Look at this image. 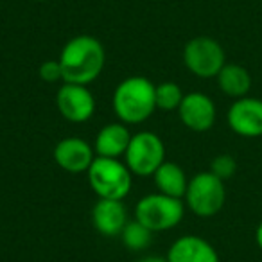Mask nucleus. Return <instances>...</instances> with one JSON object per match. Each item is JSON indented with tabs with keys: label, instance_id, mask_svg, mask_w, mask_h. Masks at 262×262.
Here are the masks:
<instances>
[{
	"label": "nucleus",
	"instance_id": "obj_18",
	"mask_svg": "<svg viewBox=\"0 0 262 262\" xmlns=\"http://www.w3.org/2000/svg\"><path fill=\"white\" fill-rule=\"evenodd\" d=\"M157 108L164 110V112H172V110H178L182 104L185 94L182 92V86L172 81H164V83L157 84Z\"/></svg>",
	"mask_w": 262,
	"mask_h": 262
},
{
	"label": "nucleus",
	"instance_id": "obj_19",
	"mask_svg": "<svg viewBox=\"0 0 262 262\" xmlns=\"http://www.w3.org/2000/svg\"><path fill=\"white\" fill-rule=\"evenodd\" d=\"M237 171V162L232 155H217L210 164V172L219 180H230Z\"/></svg>",
	"mask_w": 262,
	"mask_h": 262
},
{
	"label": "nucleus",
	"instance_id": "obj_1",
	"mask_svg": "<svg viewBox=\"0 0 262 262\" xmlns=\"http://www.w3.org/2000/svg\"><path fill=\"white\" fill-rule=\"evenodd\" d=\"M58 61L63 72V83L88 86L101 76L106 63V52L97 38L79 34L63 45Z\"/></svg>",
	"mask_w": 262,
	"mask_h": 262
},
{
	"label": "nucleus",
	"instance_id": "obj_4",
	"mask_svg": "<svg viewBox=\"0 0 262 262\" xmlns=\"http://www.w3.org/2000/svg\"><path fill=\"white\" fill-rule=\"evenodd\" d=\"M185 215V203L180 198L155 192L140 198L135 207V219L151 232H165L182 223Z\"/></svg>",
	"mask_w": 262,
	"mask_h": 262
},
{
	"label": "nucleus",
	"instance_id": "obj_9",
	"mask_svg": "<svg viewBox=\"0 0 262 262\" xmlns=\"http://www.w3.org/2000/svg\"><path fill=\"white\" fill-rule=\"evenodd\" d=\"M230 129L244 139H257L262 137V99L241 97L235 99L228 110Z\"/></svg>",
	"mask_w": 262,
	"mask_h": 262
},
{
	"label": "nucleus",
	"instance_id": "obj_17",
	"mask_svg": "<svg viewBox=\"0 0 262 262\" xmlns=\"http://www.w3.org/2000/svg\"><path fill=\"white\" fill-rule=\"evenodd\" d=\"M120 239H122L124 246L131 251H142L151 244L153 239V232L147 226H144L142 223H139L137 219L127 221V225L124 226V230L120 232Z\"/></svg>",
	"mask_w": 262,
	"mask_h": 262
},
{
	"label": "nucleus",
	"instance_id": "obj_12",
	"mask_svg": "<svg viewBox=\"0 0 262 262\" xmlns=\"http://www.w3.org/2000/svg\"><path fill=\"white\" fill-rule=\"evenodd\" d=\"M92 225L101 235H120L127 225V212L119 200H99L92 208Z\"/></svg>",
	"mask_w": 262,
	"mask_h": 262
},
{
	"label": "nucleus",
	"instance_id": "obj_22",
	"mask_svg": "<svg viewBox=\"0 0 262 262\" xmlns=\"http://www.w3.org/2000/svg\"><path fill=\"white\" fill-rule=\"evenodd\" d=\"M255 241H257V246L262 250V221L258 223L257 230H255Z\"/></svg>",
	"mask_w": 262,
	"mask_h": 262
},
{
	"label": "nucleus",
	"instance_id": "obj_15",
	"mask_svg": "<svg viewBox=\"0 0 262 262\" xmlns=\"http://www.w3.org/2000/svg\"><path fill=\"white\" fill-rule=\"evenodd\" d=\"M155 185H157L158 192L167 194L172 198H185L187 187H189V180L185 176V171L174 162H164L157 172L153 174Z\"/></svg>",
	"mask_w": 262,
	"mask_h": 262
},
{
	"label": "nucleus",
	"instance_id": "obj_2",
	"mask_svg": "<svg viewBox=\"0 0 262 262\" xmlns=\"http://www.w3.org/2000/svg\"><path fill=\"white\" fill-rule=\"evenodd\" d=\"M157 84L144 76H131L120 81L113 92V112L124 124L146 122L157 110Z\"/></svg>",
	"mask_w": 262,
	"mask_h": 262
},
{
	"label": "nucleus",
	"instance_id": "obj_11",
	"mask_svg": "<svg viewBox=\"0 0 262 262\" xmlns=\"http://www.w3.org/2000/svg\"><path fill=\"white\" fill-rule=\"evenodd\" d=\"M180 120L185 124V127L198 133L208 131L215 122V104L208 95L201 92L185 94L182 104L178 108Z\"/></svg>",
	"mask_w": 262,
	"mask_h": 262
},
{
	"label": "nucleus",
	"instance_id": "obj_23",
	"mask_svg": "<svg viewBox=\"0 0 262 262\" xmlns=\"http://www.w3.org/2000/svg\"><path fill=\"white\" fill-rule=\"evenodd\" d=\"M34 2H45V0H34Z\"/></svg>",
	"mask_w": 262,
	"mask_h": 262
},
{
	"label": "nucleus",
	"instance_id": "obj_16",
	"mask_svg": "<svg viewBox=\"0 0 262 262\" xmlns=\"http://www.w3.org/2000/svg\"><path fill=\"white\" fill-rule=\"evenodd\" d=\"M215 79H217V84L223 94L233 99L246 97L251 88L250 72L244 67L235 65V63H226Z\"/></svg>",
	"mask_w": 262,
	"mask_h": 262
},
{
	"label": "nucleus",
	"instance_id": "obj_6",
	"mask_svg": "<svg viewBox=\"0 0 262 262\" xmlns=\"http://www.w3.org/2000/svg\"><path fill=\"white\" fill-rule=\"evenodd\" d=\"M127 169L137 176H153L165 162V146L153 131H139L131 137L124 155Z\"/></svg>",
	"mask_w": 262,
	"mask_h": 262
},
{
	"label": "nucleus",
	"instance_id": "obj_14",
	"mask_svg": "<svg viewBox=\"0 0 262 262\" xmlns=\"http://www.w3.org/2000/svg\"><path fill=\"white\" fill-rule=\"evenodd\" d=\"M131 133L124 122L106 124L95 137L94 151L97 157L120 158L126 155L127 146L131 142Z\"/></svg>",
	"mask_w": 262,
	"mask_h": 262
},
{
	"label": "nucleus",
	"instance_id": "obj_7",
	"mask_svg": "<svg viewBox=\"0 0 262 262\" xmlns=\"http://www.w3.org/2000/svg\"><path fill=\"white\" fill-rule=\"evenodd\" d=\"M183 63L196 77H217L221 69L226 65L225 49L214 38L196 36L183 49Z\"/></svg>",
	"mask_w": 262,
	"mask_h": 262
},
{
	"label": "nucleus",
	"instance_id": "obj_8",
	"mask_svg": "<svg viewBox=\"0 0 262 262\" xmlns=\"http://www.w3.org/2000/svg\"><path fill=\"white\" fill-rule=\"evenodd\" d=\"M56 106L69 122H86L95 113V97L84 84L63 83L56 94Z\"/></svg>",
	"mask_w": 262,
	"mask_h": 262
},
{
	"label": "nucleus",
	"instance_id": "obj_20",
	"mask_svg": "<svg viewBox=\"0 0 262 262\" xmlns=\"http://www.w3.org/2000/svg\"><path fill=\"white\" fill-rule=\"evenodd\" d=\"M38 74L40 77L45 81V83H58V81H63V72L61 67H59L58 59H47L40 65L38 69Z\"/></svg>",
	"mask_w": 262,
	"mask_h": 262
},
{
	"label": "nucleus",
	"instance_id": "obj_10",
	"mask_svg": "<svg viewBox=\"0 0 262 262\" xmlns=\"http://www.w3.org/2000/svg\"><path fill=\"white\" fill-rule=\"evenodd\" d=\"M94 146L79 137H69L56 144L54 162L70 174H81L90 169L92 162L95 160Z\"/></svg>",
	"mask_w": 262,
	"mask_h": 262
},
{
	"label": "nucleus",
	"instance_id": "obj_5",
	"mask_svg": "<svg viewBox=\"0 0 262 262\" xmlns=\"http://www.w3.org/2000/svg\"><path fill=\"white\" fill-rule=\"evenodd\" d=\"M226 201L225 182L219 180L210 171L194 174L189 180L185 192V205L198 217H212L215 215Z\"/></svg>",
	"mask_w": 262,
	"mask_h": 262
},
{
	"label": "nucleus",
	"instance_id": "obj_13",
	"mask_svg": "<svg viewBox=\"0 0 262 262\" xmlns=\"http://www.w3.org/2000/svg\"><path fill=\"white\" fill-rule=\"evenodd\" d=\"M167 262H219V255L203 237L183 235L169 248Z\"/></svg>",
	"mask_w": 262,
	"mask_h": 262
},
{
	"label": "nucleus",
	"instance_id": "obj_21",
	"mask_svg": "<svg viewBox=\"0 0 262 262\" xmlns=\"http://www.w3.org/2000/svg\"><path fill=\"white\" fill-rule=\"evenodd\" d=\"M137 262H167V257H160V255H147V257H142Z\"/></svg>",
	"mask_w": 262,
	"mask_h": 262
},
{
	"label": "nucleus",
	"instance_id": "obj_3",
	"mask_svg": "<svg viewBox=\"0 0 262 262\" xmlns=\"http://www.w3.org/2000/svg\"><path fill=\"white\" fill-rule=\"evenodd\" d=\"M88 183L99 200L122 201L129 194L133 183V172L127 169L126 162L119 158L95 157L86 171Z\"/></svg>",
	"mask_w": 262,
	"mask_h": 262
}]
</instances>
